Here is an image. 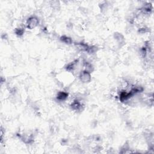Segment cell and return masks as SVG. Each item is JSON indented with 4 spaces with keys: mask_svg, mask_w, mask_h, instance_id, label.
Segmentation results:
<instances>
[{
    "mask_svg": "<svg viewBox=\"0 0 154 154\" xmlns=\"http://www.w3.org/2000/svg\"><path fill=\"white\" fill-rule=\"evenodd\" d=\"M39 22V19L36 16L30 17L26 21V27L30 30L33 29L38 25Z\"/></svg>",
    "mask_w": 154,
    "mask_h": 154,
    "instance_id": "6da1fadb",
    "label": "cell"
},
{
    "mask_svg": "<svg viewBox=\"0 0 154 154\" xmlns=\"http://www.w3.org/2000/svg\"><path fill=\"white\" fill-rule=\"evenodd\" d=\"M79 79L84 83L90 82L91 79H92L91 74L90 72L84 71L81 72L80 75H79Z\"/></svg>",
    "mask_w": 154,
    "mask_h": 154,
    "instance_id": "7a4b0ae2",
    "label": "cell"
},
{
    "mask_svg": "<svg viewBox=\"0 0 154 154\" xmlns=\"http://www.w3.org/2000/svg\"><path fill=\"white\" fill-rule=\"evenodd\" d=\"M115 38L116 39V41H117V42L118 43V44L119 45H123L125 42V39L122 34L120 33H116L115 34Z\"/></svg>",
    "mask_w": 154,
    "mask_h": 154,
    "instance_id": "3957f363",
    "label": "cell"
},
{
    "mask_svg": "<svg viewBox=\"0 0 154 154\" xmlns=\"http://www.w3.org/2000/svg\"><path fill=\"white\" fill-rule=\"evenodd\" d=\"M71 107L73 110L75 111H79L82 108V104L78 101H75L72 104Z\"/></svg>",
    "mask_w": 154,
    "mask_h": 154,
    "instance_id": "277c9868",
    "label": "cell"
},
{
    "mask_svg": "<svg viewBox=\"0 0 154 154\" xmlns=\"http://www.w3.org/2000/svg\"><path fill=\"white\" fill-rule=\"evenodd\" d=\"M68 94L67 93L64 92H60L58 93L57 96V98L58 101H65L66 99L68 98Z\"/></svg>",
    "mask_w": 154,
    "mask_h": 154,
    "instance_id": "5b68a950",
    "label": "cell"
},
{
    "mask_svg": "<svg viewBox=\"0 0 154 154\" xmlns=\"http://www.w3.org/2000/svg\"><path fill=\"white\" fill-rule=\"evenodd\" d=\"M61 41L63 42L66 43V44H71L72 43V40L71 38L68 37L66 36H63L60 37Z\"/></svg>",
    "mask_w": 154,
    "mask_h": 154,
    "instance_id": "8992f818",
    "label": "cell"
},
{
    "mask_svg": "<svg viewBox=\"0 0 154 154\" xmlns=\"http://www.w3.org/2000/svg\"><path fill=\"white\" fill-rule=\"evenodd\" d=\"M84 71L90 72V73L93 71V67L92 64L89 63L88 62H85L84 63Z\"/></svg>",
    "mask_w": 154,
    "mask_h": 154,
    "instance_id": "52a82bcc",
    "label": "cell"
},
{
    "mask_svg": "<svg viewBox=\"0 0 154 154\" xmlns=\"http://www.w3.org/2000/svg\"><path fill=\"white\" fill-rule=\"evenodd\" d=\"M15 33L18 36H22L24 33V30L22 28H17L15 31Z\"/></svg>",
    "mask_w": 154,
    "mask_h": 154,
    "instance_id": "ba28073f",
    "label": "cell"
}]
</instances>
